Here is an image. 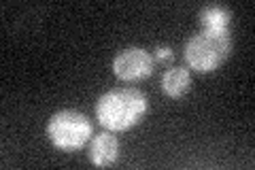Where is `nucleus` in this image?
Returning a JSON list of instances; mask_svg holds the SVG:
<instances>
[{"label":"nucleus","instance_id":"nucleus-8","mask_svg":"<svg viewBox=\"0 0 255 170\" xmlns=\"http://www.w3.org/2000/svg\"><path fill=\"white\" fill-rule=\"evenodd\" d=\"M172 58H174V51L170 49V47H157L155 53H153V60H155V62L168 64V62H172Z\"/></svg>","mask_w":255,"mask_h":170},{"label":"nucleus","instance_id":"nucleus-7","mask_svg":"<svg viewBox=\"0 0 255 170\" xmlns=\"http://www.w3.org/2000/svg\"><path fill=\"white\" fill-rule=\"evenodd\" d=\"M200 21L204 28H213V30H228L230 21H232V11H228L226 6H204L200 11Z\"/></svg>","mask_w":255,"mask_h":170},{"label":"nucleus","instance_id":"nucleus-1","mask_svg":"<svg viewBox=\"0 0 255 170\" xmlns=\"http://www.w3.org/2000/svg\"><path fill=\"white\" fill-rule=\"evenodd\" d=\"M149 100L136 87H117L102 94L96 104V119L109 132L132 130L145 119Z\"/></svg>","mask_w":255,"mask_h":170},{"label":"nucleus","instance_id":"nucleus-5","mask_svg":"<svg viewBox=\"0 0 255 170\" xmlns=\"http://www.w3.org/2000/svg\"><path fill=\"white\" fill-rule=\"evenodd\" d=\"M119 160V141L113 132H100L94 136L90 145V162L98 168H107L117 164Z\"/></svg>","mask_w":255,"mask_h":170},{"label":"nucleus","instance_id":"nucleus-4","mask_svg":"<svg viewBox=\"0 0 255 170\" xmlns=\"http://www.w3.org/2000/svg\"><path fill=\"white\" fill-rule=\"evenodd\" d=\"M155 60L142 47H128L113 58V75L126 83H138L151 77Z\"/></svg>","mask_w":255,"mask_h":170},{"label":"nucleus","instance_id":"nucleus-6","mask_svg":"<svg viewBox=\"0 0 255 170\" xmlns=\"http://www.w3.org/2000/svg\"><path fill=\"white\" fill-rule=\"evenodd\" d=\"M191 87V75L183 66H170L162 75V92L168 98H183Z\"/></svg>","mask_w":255,"mask_h":170},{"label":"nucleus","instance_id":"nucleus-2","mask_svg":"<svg viewBox=\"0 0 255 170\" xmlns=\"http://www.w3.org/2000/svg\"><path fill=\"white\" fill-rule=\"evenodd\" d=\"M232 53V36L230 30H213L204 28L194 34L185 45V62L196 72H213L217 70Z\"/></svg>","mask_w":255,"mask_h":170},{"label":"nucleus","instance_id":"nucleus-3","mask_svg":"<svg viewBox=\"0 0 255 170\" xmlns=\"http://www.w3.org/2000/svg\"><path fill=\"white\" fill-rule=\"evenodd\" d=\"M94 134L92 119L81 111L75 109H64L53 113L49 124H47V136L53 143L55 149L73 153L83 149L87 141Z\"/></svg>","mask_w":255,"mask_h":170}]
</instances>
